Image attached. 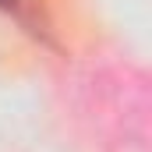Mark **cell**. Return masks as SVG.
Here are the masks:
<instances>
[{
  "label": "cell",
  "instance_id": "cell-1",
  "mask_svg": "<svg viewBox=\"0 0 152 152\" xmlns=\"http://www.w3.org/2000/svg\"><path fill=\"white\" fill-rule=\"evenodd\" d=\"M0 11L11 14L14 21H21L28 32H36V36H39V28H36V11L28 7V0H0Z\"/></svg>",
  "mask_w": 152,
  "mask_h": 152
}]
</instances>
